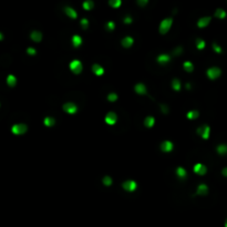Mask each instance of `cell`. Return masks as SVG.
I'll return each mask as SVG.
<instances>
[{"mask_svg":"<svg viewBox=\"0 0 227 227\" xmlns=\"http://www.w3.org/2000/svg\"><path fill=\"white\" fill-rule=\"evenodd\" d=\"M173 23V19L172 18H165L164 20H162V22L159 23V30L162 34H165L166 32H168V30L171 29Z\"/></svg>","mask_w":227,"mask_h":227,"instance_id":"cell-1","label":"cell"},{"mask_svg":"<svg viewBox=\"0 0 227 227\" xmlns=\"http://www.w3.org/2000/svg\"><path fill=\"white\" fill-rule=\"evenodd\" d=\"M28 130V126L23 123H18V124H14V126L11 127V132L16 134V135H22L24 134Z\"/></svg>","mask_w":227,"mask_h":227,"instance_id":"cell-2","label":"cell"},{"mask_svg":"<svg viewBox=\"0 0 227 227\" xmlns=\"http://www.w3.org/2000/svg\"><path fill=\"white\" fill-rule=\"evenodd\" d=\"M70 70L72 71L74 74H80L82 72V69H83V65H82L81 61L79 60H72L70 62Z\"/></svg>","mask_w":227,"mask_h":227,"instance_id":"cell-3","label":"cell"},{"mask_svg":"<svg viewBox=\"0 0 227 227\" xmlns=\"http://www.w3.org/2000/svg\"><path fill=\"white\" fill-rule=\"evenodd\" d=\"M196 132H197V134L202 136L203 139L207 140L209 137V133H210V127H209V125L205 124V125H202V126L198 127V129L196 130Z\"/></svg>","mask_w":227,"mask_h":227,"instance_id":"cell-4","label":"cell"},{"mask_svg":"<svg viewBox=\"0 0 227 227\" xmlns=\"http://www.w3.org/2000/svg\"><path fill=\"white\" fill-rule=\"evenodd\" d=\"M222 74V70L217 67H212V68H209L207 70V77L210 79V80H215V79H217L219 78V75Z\"/></svg>","mask_w":227,"mask_h":227,"instance_id":"cell-5","label":"cell"},{"mask_svg":"<svg viewBox=\"0 0 227 227\" xmlns=\"http://www.w3.org/2000/svg\"><path fill=\"white\" fill-rule=\"evenodd\" d=\"M64 112H67L69 114H74L78 111V106L72 102H68V103H64L63 106H62Z\"/></svg>","mask_w":227,"mask_h":227,"instance_id":"cell-6","label":"cell"},{"mask_svg":"<svg viewBox=\"0 0 227 227\" xmlns=\"http://www.w3.org/2000/svg\"><path fill=\"white\" fill-rule=\"evenodd\" d=\"M122 186H123V188H124L125 191H127V192H133V191H135V190H136L137 185H136V182H135V181L129 180V181H125L124 183H123Z\"/></svg>","mask_w":227,"mask_h":227,"instance_id":"cell-7","label":"cell"},{"mask_svg":"<svg viewBox=\"0 0 227 227\" xmlns=\"http://www.w3.org/2000/svg\"><path fill=\"white\" fill-rule=\"evenodd\" d=\"M105 123L109 124V125H114L116 120H118V115L115 112H109V113L105 115Z\"/></svg>","mask_w":227,"mask_h":227,"instance_id":"cell-8","label":"cell"},{"mask_svg":"<svg viewBox=\"0 0 227 227\" xmlns=\"http://www.w3.org/2000/svg\"><path fill=\"white\" fill-rule=\"evenodd\" d=\"M159 147H161V150L163 151V152L168 153V152H171L173 150V143L171 141H163L161 143Z\"/></svg>","mask_w":227,"mask_h":227,"instance_id":"cell-9","label":"cell"},{"mask_svg":"<svg viewBox=\"0 0 227 227\" xmlns=\"http://www.w3.org/2000/svg\"><path fill=\"white\" fill-rule=\"evenodd\" d=\"M210 20H212V18H210L209 16H207V17H202V18H200V20L197 21V26H198V28L207 27L209 24V22H210Z\"/></svg>","mask_w":227,"mask_h":227,"instance_id":"cell-10","label":"cell"},{"mask_svg":"<svg viewBox=\"0 0 227 227\" xmlns=\"http://www.w3.org/2000/svg\"><path fill=\"white\" fill-rule=\"evenodd\" d=\"M194 172H195L196 174H198V175H204L205 173L207 172V168H206L205 165L198 163L194 166Z\"/></svg>","mask_w":227,"mask_h":227,"instance_id":"cell-11","label":"cell"},{"mask_svg":"<svg viewBox=\"0 0 227 227\" xmlns=\"http://www.w3.org/2000/svg\"><path fill=\"white\" fill-rule=\"evenodd\" d=\"M133 43H134V40H133V38L130 36L124 37L122 39V41H121V45H122L124 48H130V47H132Z\"/></svg>","mask_w":227,"mask_h":227,"instance_id":"cell-12","label":"cell"},{"mask_svg":"<svg viewBox=\"0 0 227 227\" xmlns=\"http://www.w3.org/2000/svg\"><path fill=\"white\" fill-rule=\"evenodd\" d=\"M134 90L137 94H146V92H147V89H146V86L143 84V83H137L135 86H134Z\"/></svg>","mask_w":227,"mask_h":227,"instance_id":"cell-13","label":"cell"},{"mask_svg":"<svg viewBox=\"0 0 227 227\" xmlns=\"http://www.w3.org/2000/svg\"><path fill=\"white\" fill-rule=\"evenodd\" d=\"M196 193H197V195H200V196L206 195V194L208 193V187H207L206 184H200V185H198V187H197Z\"/></svg>","mask_w":227,"mask_h":227,"instance_id":"cell-14","label":"cell"},{"mask_svg":"<svg viewBox=\"0 0 227 227\" xmlns=\"http://www.w3.org/2000/svg\"><path fill=\"white\" fill-rule=\"evenodd\" d=\"M64 12H65V14L68 16L69 18L71 19H75L78 17L77 11L73 9V8H71V7H65V8H64Z\"/></svg>","mask_w":227,"mask_h":227,"instance_id":"cell-15","label":"cell"},{"mask_svg":"<svg viewBox=\"0 0 227 227\" xmlns=\"http://www.w3.org/2000/svg\"><path fill=\"white\" fill-rule=\"evenodd\" d=\"M157 62H159V64H166L167 62H170V60H171V57L168 55H166V53H162V55H159V57H157Z\"/></svg>","mask_w":227,"mask_h":227,"instance_id":"cell-16","label":"cell"},{"mask_svg":"<svg viewBox=\"0 0 227 227\" xmlns=\"http://www.w3.org/2000/svg\"><path fill=\"white\" fill-rule=\"evenodd\" d=\"M30 38H31V40L34 41V42H40V41L42 40V33H41L40 31H37V30H34V31L31 32Z\"/></svg>","mask_w":227,"mask_h":227,"instance_id":"cell-17","label":"cell"},{"mask_svg":"<svg viewBox=\"0 0 227 227\" xmlns=\"http://www.w3.org/2000/svg\"><path fill=\"white\" fill-rule=\"evenodd\" d=\"M92 71H93V73L96 74V75H102L103 73H104V69L101 67L100 64H93L92 65Z\"/></svg>","mask_w":227,"mask_h":227,"instance_id":"cell-18","label":"cell"},{"mask_svg":"<svg viewBox=\"0 0 227 227\" xmlns=\"http://www.w3.org/2000/svg\"><path fill=\"white\" fill-rule=\"evenodd\" d=\"M72 45H73V47H75V48L80 47V45H82V38L81 37L78 36V34H74V36L72 37Z\"/></svg>","mask_w":227,"mask_h":227,"instance_id":"cell-19","label":"cell"},{"mask_svg":"<svg viewBox=\"0 0 227 227\" xmlns=\"http://www.w3.org/2000/svg\"><path fill=\"white\" fill-rule=\"evenodd\" d=\"M176 174H177V176L180 177V178H185L187 175V172H186V170L184 167H182V166H178V167L176 168Z\"/></svg>","mask_w":227,"mask_h":227,"instance_id":"cell-20","label":"cell"},{"mask_svg":"<svg viewBox=\"0 0 227 227\" xmlns=\"http://www.w3.org/2000/svg\"><path fill=\"white\" fill-rule=\"evenodd\" d=\"M183 68L184 70L186 71V72H193V70H194V64L192 63L191 61H185L184 63H183Z\"/></svg>","mask_w":227,"mask_h":227,"instance_id":"cell-21","label":"cell"},{"mask_svg":"<svg viewBox=\"0 0 227 227\" xmlns=\"http://www.w3.org/2000/svg\"><path fill=\"white\" fill-rule=\"evenodd\" d=\"M7 84L9 86H14L16 84H17V78L14 77V75H12V74H9L8 77H7Z\"/></svg>","mask_w":227,"mask_h":227,"instance_id":"cell-22","label":"cell"},{"mask_svg":"<svg viewBox=\"0 0 227 227\" xmlns=\"http://www.w3.org/2000/svg\"><path fill=\"white\" fill-rule=\"evenodd\" d=\"M226 11L224 9H221V8H218V9H216V11H215V17L218 19H224V18H226Z\"/></svg>","mask_w":227,"mask_h":227,"instance_id":"cell-23","label":"cell"},{"mask_svg":"<svg viewBox=\"0 0 227 227\" xmlns=\"http://www.w3.org/2000/svg\"><path fill=\"white\" fill-rule=\"evenodd\" d=\"M144 124L146 127H152L155 124V119L153 116H146L144 120Z\"/></svg>","mask_w":227,"mask_h":227,"instance_id":"cell-24","label":"cell"},{"mask_svg":"<svg viewBox=\"0 0 227 227\" xmlns=\"http://www.w3.org/2000/svg\"><path fill=\"white\" fill-rule=\"evenodd\" d=\"M43 123H45V126L50 127V126H53L55 124V120L53 118H50V116H47V118L43 120Z\"/></svg>","mask_w":227,"mask_h":227,"instance_id":"cell-25","label":"cell"},{"mask_svg":"<svg viewBox=\"0 0 227 227\" xmlns=\"http://www.w3.org/2000/svg\"><path fill=\"white\" fill-rule=\"evenodd\" d=\"M93 7H94V2L91 0H86L83 2V9L84 10H92Z\"/></svg>","mask_w":227,"mask_h":227,"instance_id":"cell-26","label":"cell"},{"mask_svg":"<svg viewBox=\"0 0 227 227\" xmlns=\"http://www.w3.org/2000/svg\"><path fill=\"white\" fill-rule=\"evenodd\" d=\"M217 153L221 155L227 154V145L226 144H219L217 146Z\"/></svg>","mask_w":227,"mask_h":227,"instance_id":"cell-27","label":"cell"},{"mask_svg":"<svg viewBox=\"0 0 227 227\" xmlns=\"http://www.w3.org/2000/svg\"><path fill=\"white\" fill-rule=\"evenodd\" d=\"M186 118L190 119V120H195V119L198 118V111H195V110H193V111H190V112H187Z\"/></svg>","mask_w":227,"mask_h":227,"instance_id":"cell-28","label":"cell"},{"mask_svg":"<svg viewBox=\"0 0 227 227\" xmlns=\"http://www.w3.org/2000/svg\"><path fill=\"white\" fill-rule=\"evenodd\" d=\"M181 81L178 80V79H173L172 81V88L174 89L175 91H180L181 90Z\"/></svg>","mask_w":227,"mask_h":227,"instance_id":"cell-29","label":"cell"},{"mask_svg":"<svg viewBox=\"0 0 227 227\" xmlns=\"http://www.w3.org/2000/svg\"><path fill=\"white\" fill-rule=\"evenodd\" d=\"M121 4H122L121 0H110L109 1V5L111 6L112 8H115V9L119 8V7L121 6Z\"/></svg>","mask_w":227,"mask_h":227,"instance_id":"cell-30","label":"cell"},{"mask_svg":"<svg viewBox=\"0 0 227 227\" xmlns=\"http://www.w3.org/2000/svg\"><path fill=\"white\" fill-rule=\"evenodd\" d=\"M205 45H206V43H205L204 40H202V39H197V40H196V47H197V49H198V50L204 49Z\"/></svg>","mask_w":227,"mask_h":227,"instance_id":"cell-31","label":"cell"},{"mask_svg":"<svg viewBox=\"0 0 227 227\" xmlns=\"http://www.w3.org/2000/svg\"><path fill=\"white\" fill-rule=\"evenodd\" d=\"M103 184H104L105 186H111L112 185V177L110 176H104L103 177Z\"/></svg>","mask_w":227,"mask_h":227,"instance_id":"cell-32","label":"cell"},{"mask_svg":"<svg viewBox=\"0 0 227 227\" xmlns=\"http://www.w3.org/2000/svg\"><path fill=\"white\" fill-rule=\"evenodd\" d=\"M213 49L216 53H222V51H223L222 47H219V45H217L216 42H214L213 43Z\"/></svg>","mask_w":227,"mask_h":227,"instance_id":"cell-33","label":"cell"},{"mask_svg":"<svg viewBox=\"0 0 227 227\" xmlns=\"http://www.w3.org/2000/svg\"><path fill=\"white\" fill-rule=\"evenodd\" d=\"M108 100L110 102H114V101L118 100V94L116 93H110L109 96H108Z\"/></svg>","mask_w":227,"mask_h":227,"instance_id":"cell-34","label":"cell"},{"mask_svg":"<svg viewBox=\"0 0 227 227\" xmlns=\"http://www.w3.org/2000/svg\"><path fill=\"white\" fill-rule=\"evenodd\" d=\"M106 29L110 30V31L114 30V29H115V23H114L113 21H109V22L106 23Z\"/></svg>","mask_w":227,"mask_h":227,"instance_id":"cell-35","label":"cell"},{"mask_svg":"<svg viewBox=\"0 0 227 227\" xmlns=\"http://www.w3.org/2000/svg\"><path fill=\"white\" fill-rule=\"evenodd\" d=\"M80 23H81V26L83 27V29H86V28L89 27V20H88V19H85V18L81 19Z\"/></svg>","mask_w":227,"mask_h":227,"instance_id":"cell-36","label":"cell"},{"mask_svg":"<svg viewBox=\"0 0 227 227\" xmlns=\"http://www.w3.org/2000/svg\"><path fill=\"white\" fill-rule=\"evenodd\" d=\"M27 53L29 55H34L37 53V50H36V49H33V48H28V49H27Z\"/></svg>","mask_w":227,"mask_h":227,"instance_id":"cell-37","label":"cell"},{"mask_svg":"<svg viewBox=\"0 0 227 227\" xmlns=\"http://www.w3.org/2000/svg\"><path fill=\"white\" fill-rule=\"evenodd\" d=\"M123 21H124V23H132L133 22V18H131L130 16H126V17H124Z\"/></svg>","mask_w":227,"mask_h":227,"instance_id":"cell-38","label":"cell"},{"mask_svg":"<svg viewBox=\"0 0 227 227\" xmlns=\"http://www.w3.org/2000/svg\"><path fill=\"white\" fill-rule=\"evenodd\" d=\"M181 52H182V47H178V48H176V49H174V51H173V55H181Z\"/></svg>","mask_w":227,"mask_h":227,"instance_id":"cell-39","label":"cell"},{"mask_svg":"<svg viewBox=\"0 0 227 227\" xmlns=\"http://www.w3.org/2000/svg\"><path fill=\"white\" fill-rule=\"evenodd\" d=\"M159 108H161V110L163 111V113H167V112H168V108L165 104H162L161 106H159Z\"/></svg>","mask_w":227,"mask_h":227,"instance_id":"cell-40","label":"cell"},{"mask_svg":"<svg viewBox=\"0 0 227 227\" xmlns=\"http://www.w3.org/2000/svg\"><path fill=\"white\" fill-rule=\"evenodd\" d=\"M137 4H139V6H145L147 4V0H139Z\"/></svg>","mask_w":227,"mask_h":227,"instance_id":"cell-41","label":"cell"},{"mask_svg":"<svg viewBox=\"0 0 227 227\" xmlns=\"http://www.w3.org/2000/svg\"><path fill=\"white\" fill-rule=\"evenodd\" d=\"M222 174L224 175L225 177H227V167H224L222 170Z\"/></svg>","mask_w":227,"mask_h":227,"instance_id":"cell-42","label":"cell"},{"mask_svg":"<svg viewBox=\"0 0 227 227\" xmlns=\"http://www.w3.org/2000/svg\"><path fill=\"white\" fill-rule=\"evenodd\" d=\"M186 88L188 89V90H190V89H191V84H186Z\"/></svg>","mask_w":227,"mask_h":227,"instance_id":"cell-43","label":"cell"},{"mask_svg":"<svg viewBox=\"0 0 227 227\" xmlns=\"http://www.w3.org/2000/svg\"><path fill=\"white\" fill-rule=\"evenodd\" d=\"M225 227H227V219H226V222H225Z\"/></svg>","mask_w":227,"mask_h":227,"instance_id":"cell-44","label":"cell"}]
</instances>
